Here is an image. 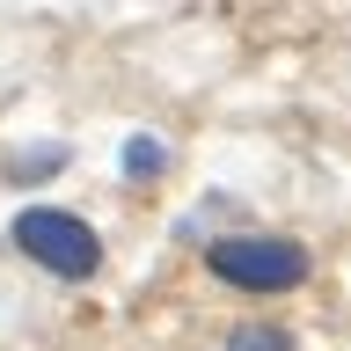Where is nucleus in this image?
<instances>
[{
	"mask_svg": "<svg viewBox=\"0 0 351 351\" xmlns=\"http://www.w3.org/2000/svg\"><path fill=\"white\" fill-rule=\"evenodd\" d=\"M205 271L234 293H293V285H307V249L271 227H234V234L205 241Z\"/></svg>",
	"mask_w": 351,
	"mask_h": 351,
	"instance_id": "nucleus-1",
	"label": "nucleus"
},
{
	"mask_svg": "<svg viewBox=\"0 0 351 351\" xmlns=\"http://www.w3.org/2000/svg\"><path fill=\"white\" fill-rule=\"evenodd\" d=\"M219 351H300V344H293L285 322H234L219 337Z\"/></svg>",
	"mask_w": 351,
	"mask_h": 351,
	"instance_id": "nucleus-4",
	"label": "nucleus"
},
{
	"mask_svg": "<svg viewBox=\"0 0 351 351\" xmlns=\"http://www.w3.org/2000/svg\"><path fill=\"white\" fill-rule=\"evenodd\" d=\"M8 241H15V256H29L37 271H51L66 285H88L103 271V234L81 213H66V205H22Z\"/></svg>",
	"mask_w": 351,
	"mask_h": 351,
	"instance_id": "nucleus-2",
	"label": "nucleus"
},
{
	"mask_svg": "<svg viewBox=\"0 0 351 351\" xmlns=\"http://www.w3.org/2000/svg\"><path fill=\"white\" fill-rule=\"evenodd\" d=\"M66 169V147L51 139V147H22L8 154V183H44V176H59Z\"/></svg>",
	"mask_w": 351,
	"mask_h": 351,
	"instance_id": "nucleus-5",
	"label": "nucleus"
},
{
	"mask_svg": "<svg viewBox=\"0 0 351 351\" xmlns=\"http://www.w3.org/2000/svg\"><path fill=\"white\" fill-rule=\"evenodd\" d=\"M117 161H125V183H161V169H169V147H161L154 132H132Z\"/></svg>",
	"mask_w": 351,
	"mask_h": 351,
	"instance_id": "nucleus-3",
	"label": "nucleus"
}]
</instances>
